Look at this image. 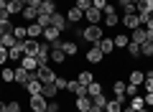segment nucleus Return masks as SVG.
<instances>
[{
  "mask_svg": "<svg viewBox=\"0 0 153 112\" xmlns=\"http://www.w3.org/2000/svg\"><path fill=\"white\" fill-rule=\"evenodd\" d=\"M79 36H82L87 43H92V46H94V43H100V41H102L105 31H102L100 26H92V23H87V28H82V33H79Z\"/></svg>",
  "mask_w": 153,
  "mask_h": 112,
  "instance_id": "f257e3e1",
  "label": "nucleus"
},
{
  "mask_svg": "<svg viewBox=\"0 0 153 112\" xmlns=\"http://www.w3.org/2000/svg\"><path fill=\"white\" fill-rule=\"evenodd\" d=\"M36 79L41 82V84H54V79H56V71L51 69L49 64H46V66H38V69H36Z\"/></svg>",
  "mask_w": 153,
  "mask_h": 112,
  "instance_id": "f03ea898",
  "label": "nucleus"
},
{
  "mask_svg": "<svg viewBox=\"0 0 153 112\" xmlns=\"http://www.w3.org/2000/svg\"><path fill=\"white\" fill-rule=\"evenodd\" d=\"M36 61H38V66H46L51 61V43H41V48L36 53Z\"/></svg>",
  "mask_w": 153,
  "mask_h": 112,
  "instance_id": "7ed1b4c3",
  "label": "nucleus"
},
{
  "mask_svg": "<svg viewBox=\"0 0 153 112\" xmlns=\"http://www.w3.org/2000/svg\"><path fill=\"white\" fill-rule=\"evenodd\" d=\"M51 26H54L56 31H61V33L69 31V21H66V16H64V13H59V10L51 16Z\"/></svg>",
  "mask_w": 153,
  "mask_h": 112,
  "instance_id": "20e7f679",
  "label": "nucleus"
},
{
  "mask_svg": "<svg viewBox=\"0 0 153 112\" xmlns=\"http://www.w3.org/2000/svg\"><path fill=\"white\" fill-rule=\"evenodd\" d=\"M28 105H31V110L33 112H46V97L44 94H31V99H28Z\"/></svg>",
  "mask_w": 153,
  "mask_h": 112,
  "instance_id": "39448f33",
  "label": "nucleus"
},
{
  "mask_svg": "<svg viewBox=\"0 0 153 112\" xmlns=\"http://www.w3.org/2000/svg\"><path fill=\"white\" fill-rule=\"evenodd\" d=\"M84 59H87V64H102L105 53H102V48H100L97 43H94V46H92V48L87 51V56H84Z\"/></svg>",
  "mask_w": 153,
  "mask_h": 112,
  "instance_id": "423d86ee",
  "label": "nucleus"
},
{
  "mask_svg": "<svg viewBox=\"0 0 153 112\" xmlns=\"http://www.w3.org/2000/svg\"><path fill=\"white\" fill-rule=\"evenodd\" d=\"M26 56V48H23V41H18L13 48H8V59L16 61V64H21V59Z\"/></svg>",
  "mask_w": 153,
  "mask_h": 112,
  "instance_id": "0eeeda50",
  "label": "nucleus"
},
{
  "mask_svg": "<svg viewBox=\"0 0 153 112\" xmlns=\"http://www.w3.org/2000/svg\"><path fill=\"white\" fill-rule=\"evenodd\" d=\"M66 92H69V94H74V97H89V94H87V87H84V84H79L76 79H71V82H69Z\"/></svg>",
  "mask_w": 153,
  "mask_h": 112,
  "instance_id": "6e6552de",
  "label": "nucleus"
},
{
  "mask_svg": "<svg viewBox=\"0 0 153 112\" xmlns=\"http://www.w3.org/2000/svg\"><path fill=\"white\" fill-rule=\"evenodd\" d=\"M84 18H87V23H92V26H100V21H102V10L92 5V8L84 10Z\"/></svg>",
  "mask_w": 153,
  "mask_h": 112,
  "instance_id": "1a4fd4ad",
  "label": "nucleus"
},
{
  "mask_svg": "<svg viewBox=\"0 0 153 112\" xmlns=\"http://www.w3.org/2000/svg\"><path fill=\"white\" fill-rule=\"evenodd\" d=\"M61 31H56L54 26H49V28H44V41L46 43H51V46H54V43H61Z\"/></svg>",
  "mask_w": 153,
  "mask_h": 112,
  "instance_id": "9d476101",
  "label": "nucleus"
},
{
  "mask_svg": "<svg viewBox=\"0 0 153 112\" xmlns=\"http://www.w3.org/2000/svg\"><path fill=\"white\" fill-rule=\"evenodd\" d=\"M23 48H26V56H36L38 48H41V41L38 38H26L23 41Z\"/></svg>",
  "mask_w": 153,
  "mask_h": 112,
  "instance_id": "9b49d317",
  "label": "nucleus"
},
{
  "mask_svg": "<svg viewBox=\"0 0 153 112\" xmlns=\"http://www.w3.org/2000/svg\"><path fill=\"white\" fill-rule=\"evenodd\" d=\"M130 41L138 43V46H140V43H146V41H148V31H146L143 26H138L135 31H130Z\"/></svg>",
  "mask_w": 153,
  "mask_h": 112,
  "instance_id": "f8f14e48",
  "label": "nucleus"
},
{
  "mask_svg": "<svg viewBox=\"0 0 153 112\" xmlns=\"http://www.w3.org/2000/svg\"><path fill=\"white\" fill-rule=\"evenodd\" d=\"M84 18V10H79L76 5H71L69 10H66V21H69V26H74V23H79Z\"/></svg>",
  "mask_w": 153,
  "mask_h": 112,
  "instance_id": "ddd939ff",
  "label": "nucleus"
},
{
  "mask_svg": "<svg viewBox=\"0 0 153 112\" xmlns=\"http://www.w3.org/2000/svg\"><path fill=\"white\" fill-rule=\"evenodd\" d=\"M28 79H33V74H31V71H26L21 64H18V66H16V84H23V87H26Z\"/></svg>",
  "mask_w": 153,
  "mask_h": 112,
  "instance_id": "4468645a",
  "label": "nucleus"
},
{
  "mask_svg": "<svg viewBox=\"0 0 153 112\" xmlns=\"http://www.w3.org/2000/svg\"><path fill=\"white\" fill-rule=\"evenodd\" d=\"M51 61H54V64H64L66 61V53L61 51V43H54V46H51Z\"/></svg>",
  "mask_w": 153,
  "mask_h": 112,
  "instance_id": "2eb2a0df",
  "label": "nucleus"
},
{
  "mask_svg": "<svg viewBox=\"0 0 153 112\" xmlns=\"http://www.w3.org/2000/svg\"><path fill=\"white\" fill-rule=\"evenodd\" d=\"M125 82H123V79H115L112 82V92H115V97H117V99H123V102H125L128 99V97H125Z\"/></svg>",
  "mask_w": 153,
  "mask_h": 112,
  "instance_id": "dca6fc26",
  "label": "nucleus"
},
{
  "mask_svg": "<svg viewBox=\"0 0 153 112\" xmlns=\"http://www.w3.org/2000/svg\"><path fill=\"white\" fill-rule=\"evenodd\" d=\"M21 66H23L26 71H31V74H36L38 61H36V56H23V59H21Z\"/></svg>",
  "mask_w": 153,
  "mask_h": 112,
  "instance_id": "f3484780",
  "label": "nucleus"
},
{
  "mask_svg": "<svg viewBox=\"0 0 153 112\" xmlns=\"http://www.w3.org/2000/svg\"><path fill=\"white\" fill-rule=\"evenodd\" d=\"M23 8V0H8V16H21Z\"/></svg>",
  "mask_w": 153,
  "mask_h": 112,
  "instance_id": "a211bd4d",
  "label": "nucleus"
},
{
  "mask_svg": "<svg viewBox=\"0 0 153 112\" xmlns=\"http://www.w3.org/2000/svg\"><path fill=\"white\" fill-rule=\"evenodd\" d=\"M38 13H41V16H54L56 13V0H44L41 8H38Z\"/></svg>",
  "mask_w": 153,
  "mask_h": 112,
  "instance_id": "6ab92c4d",
  "label": "nucleus"
},
{
  "mask_svg": "<svg viewBox=\"0 0 153 112\" xmlns=\"http://www.w3.org/2000/svg\"><path fill=\"white\" fill-rule=\"evenodd\" d=\"M26 89H28V94H41V92H44V84L36 79V74H33V79H28Z\"/></svg>",
  "mask_w": 153,
  "mask_h": 112,
  "instance_id": "aec40b11",
  "label": "nucleus"
},
{
  "mask_svg": "<svg viewBox=\"0 0 153 112\" xmlns=\"http://www.w3.org/2000/svg\"><path fill=\"white\" fill-rule=\"evenodd\" d=\"M74 107H76V112H87L89 107H92V97H76Z\"/></svg>",
  "mask_w": 153,
  "mask_h": 112,
  "instance_id": "412c9836",
  "label": "nucleus"
},
{
  "mask_svg": "<svg viewBox=\"0 0 153 112\" xmlns=\"http://www.w3.org/2000/svg\"><path fill=\"white\" fill-rule=\"evenodd\" d=\"M143 82H146V71H140V69L130 71V76H128V84H135V87H140Z\"/></svg>",
  "mask_w": 153,
  "mask_h": 112,
  "instance_id": "4be33fe9",
  "label": "nucleus"
},
{
  "mask_svg": "<svg viewBox=\"0 0 153 112\" xmlns=\"http://www.w3.org/2000/svg\"><path fill=\"white\" fill-rule=\"evenodd\" d=\"M123 26L130 28V31H135V28L140 26V18H138V13H133V16H123Z\"/></svg>",
  "mask_w": 153,
  "mask_h": 112,
  "instance_id": "5701e85b",
  "label": "nucleus"
},
{
  "mask_svg": "<svg viewBox=\"0 0 153 112\" xmlns=\"http://www.w3.org/2000/svg\"><path fill=\"white\" fill-rule=\"evenodd\" d=\"M61 51H64L66 56H76V51H79V43H76V41H61Z\"/></svg>",
  "mask_w": 153,
  "mask_h": 112,
  "instance_id": "b1692460",
  "label": "nucleus"
},
{
  "mask_svg": "<svg viewBox=\"0 0 153 112\" xmlns=\"http://www.w3.org/2000/svg\"><path fill=\"white\" fill-rule=\"evenodd\" d=\"M123 105H125L123 99L112 97V99H107V105H105V112H123Z\"/></svg>",
  "mask_w": 153,
  "mask_h": 112,
  "instance_id": "393cba45",
  "label": "nucleus"
},
{
  "mask_svg": "<svg viewBox=\"0 0 153 112\" xmlns=\"http://www.w3.org/2000/svg\"><path fill=\"white\" fill-rule=\"evenodd\" d=\"M97 46L102 48V53H105V56H107V53H112V51H115V41H112V38H107V36H102V41H100Z\"/></svg>",
  "mask_w": 153,
  "mask_h": 112,
  "instance_id": "a878e982",
  "label": "nucleus"
},
{
  "mask_svg": "<svg viewBox=\"0 0 153 112\" xmlns=\"http://www.w3.org/2000/svg\"><path fill=\"white\" fill-rule=\"evenodd\" d=\"M0 79L5 82V84L16 82V69H10V66H3V71H0Z\"/></svg>",
  "mask_w": 153,
  "mask_h": 112,
  "instance_id": "bb28decb",
  "label": "nucleus"
},
{
  "mask_svg": "<svg viewBox=\"0 0 153 112\" xmlns=\"http://www.w3.org/2000/svg\"><path fill=\"white\" fill-rule=\"evenodd\" d=\"M26 31H28V38H38V36H44V28L38 26V23H28Z\"/></svg>",
  "mask_w": 153,
  "mask_h": 112,
  "instance_id": "cd10ccee",
  "label": "nucleus"
},
{
  "mask_svg": "<svg viewBox=\"0 0 153 112\" xmlns=\"http://www.w3.org/2000/svg\"><path fill=\"white\" fill-rule=\"evenodd\" d=\"M76 82L84 84V87H89L94 82V74H92V71H79V74H76Z\"/></svg>",
  "mask_w": 153,
  "mask_h": 112,
  "instance_id": "c85d7f7f",
  "label": "nucleus"
},
{
  "mask_svg": "<svg viewBox=\"0 0 153 112\" xmlns=\"http://www.w3.org/2000/svg\"><path fill=\"white\" fill-rule=\"evenodd\" d=\"M112 41H115V48H128V43H130V36H128V33H117Z\"/></svg>",
  "mask_w": 153,
  "mask_h": 112,
  "instance_id": "c756f323",
  "label": "nucleus"
},
{
  "mask_svg": "<svg viewBox=\"0 0 153 112\" xmlns=\"http://www.w3.org/2000/svg\"><path fill=\"white\" fill-rule=\"evenodd\" d=\"M18 43V38L13 36V33H3V38H0V46H5V48H13Z\"/></svg>",
  "mask_w": 153,
  "mask_h": 112,
  "instance_id": "7c9ffc66",
  "label": "nucleus"
},
{
  "mask_svg": "<svg viewBox=\"0 0 153 112\" xmlns=\"http://www.w3.org/2000/svg\"><path fill=\"white\" fill-rule=\"evenodd\" d=\"M21 16L26 18L28 23H36V18H38V10H36V8H28V5H26V8H23V13H21Z\"/></svg>",
  "mask_w": 153,
  "mask_h": 112,
  "instance_id": "2f4dec72",
  "label": "nucleus"
},
{
  "mask_svg": "<svg viewBox=\"0 0 153 112\" xmlns=\"http://www.w3.org/2000/svg\"><path fill=\"white\" fill-rule=\"evenodd\" d=\"M13 36H16L18 41H26V38H28V31H26V26H16V23H13Z\"/></svg>",
  "mask_w": 153,
  "mask_h": 112,
  "instance_id": "473e14b6",
  "label": "nucleus"
},
{
  "mask_svg": "<svg viewBox=\"0 0 153 112\" xmlns=\"http://www.w3.org/2000/svg\"><path fill=\"white\" fill-rule=\"evenodd\" d=\"M140 56H146V59H153V41L140 43Z\"/></svg>",
  "mask_w": 153,
  "mask_h": 112,
  "instance_id": "72a5a7b5",
  "label": "nucleus"
},
{
  "mask_svg": "<svg viewBox=\"0 0 153 112\" xmlns=\"http://www.w3.org/2000/svg\"><path fill=\"white\" fill-rule=\"evenodd\" d=\"M143 107H146V99H143V97H138V94L130 97V110L138 112V110H143Z\"/></svg>",
  "mask_w": 153,
  "mask_h": 112,
  "instance_id": "f704fd0d",
  "label": "nucleus"
},
{
  "mask_svg": "<svg viewBox=\"0 0 153 112\" xmlns=\"http://www.w3.org/2000/svg\"><path fill=\"white\" fill-rule=\"evenodd\" d=\"M56 92H59V89H56V84H44V92H41V94H44L46 99H54Z\"/></svg>",
  "mask_w": 153,
  "mask_h": 112,
  "instance_id": "c9c22d12",
  "label": "nucleus"
},
{
  "mask_svg": "<svg viewBox=\"0 0 153 112\" xmlns=\"http://www.w3.org/2000/svg\"><path fill=\"white\" fill-rule=\"evenodd\" d=\"M153 10V0H138V13H151Z\"/></svg>",
  "mask_w": 153,
  "mask_h": 112,
  "instance_id": "e433bc0d",
  "label": "nucleus"
},
{
  "mask_svg": "<svg viewBox=\"0 0 153 112\" xmlns=\"http://www.w3.org/2000/svg\"><path fill=\"white\" fill-rule=\"evenodd\" d=\"M87 94H89V97H97V94H102V84H100V82H92V84L87 87Z\"/></svg>",
  "mask_w": 153,
  "mask_h": 112,
  "instance_id": "4c0bfd02",
  "label": "nucleus"
},
{
  "mask_svg": "<svg viewBox=\"0 0 153 112\" xmlns=\"http://www.w3.org/2000/svg\"><path fill=\"white\" fill-rule=\"evenodd\" d=\"M54 84H56V89H59V92H66V87H69V79H66V76H59V74H56Z\"/></svg>",
  "mask_w": 153,
  "mask_h": 112,
  "instance_id": "58836bf2",
  "label": "nucleus"
},
{
  "mask_svg": "<svg viewBox=\"0 0 153 112\" xmlns=\"http://www.w3.org/2000/svg\"><path fill=\"white\" fill-rule=\"evenodd\" d=\"M128 56H130V59H138V56H140V46H138V43H128Z\"/></svg>",
  "mask_w": 153,
  "mask_h": 112,
  "instance_id": "ea45409f",
  "label": "nucleus"
},
{
  "mask_svg": "<svg viewBox=\"0 0 153 112\" xmlns=\"http://www.w3.org/2000/svg\"><path fill=\"white\" fill-rule=\"evenodd\" d=\"M102 21H105V26L115 28V26H117V13H112V16H102Z\"/></svg>",
  "mask_w": 153,
  "mask_h": 112,
  "instance_id": "a19ab883",
  "label": "nucleus"
},
{
  "mask_svg": "<svg viewBox=\"0 0 153 112\" xmlns=\"http://www.w3.org/2000/svg\"><path fill=\"white\" fill-rule=\"evenodd\" d=\"M92 105H97V107H105V105H107V97H105V94H97V97H92Z\"/></svg>",
  "mask_w": 153,
  "mask_h": 112,
  "instance_id": "79ce46f5",
  "label": "nucleus"
},
{
  "mask_svg": "<svg viewBox=\"0 0 153 112\" xmlns=\"http://www.w3.org/2000/svg\"><path fill=\"white\" fill-rule=\"evenodd\" d=\"M8 61H10V59H8V48H5V46H0V66H5Z\"/></svg>",
  "mask_w": 153,
  "mask_h": 112,
  "instance_id": "37998d69",
  "label": "nucleus"
},
{
  "mask_svg": "<svg viewBox=\"0 0 153 112\" xmlns=\"http://www.w3.org/2000/svg\"><path fill=\"white\" fill-rule=\"evenodd\" d=\"M74 5L79 8V10H87V8H92V0H76Z\"/></svg>",
  "mask_w": 153,
  "mask_h": 112,
  "instance_id": "c03bdc74",
  "label": "nucleus"
},
{
  "mask_svg": "<svg viewBox=\"0 0 153 112\" xmlns=\"http://www.w3.org/2000/svg\"><path fill=\"white\" fill-rule=\"evenodd\" d=\"M59 110H61V105H59L56 99H51L49 105H46V112H59Z\"/></svg>",
  "mask_w": 153,
  "mask_h": 112,
  "instance_id": "a18cd8bd",
  "label": "nucleus"
},
{
  "mask_svg": "<svg viewBox=\"0 0 153 112\" xmlns=\"http://www.w3.org/2000/svg\"><path fill=\"white\" fill-rule=\"evenodd\" d=\"M41 3H44V0H23V5H28V8H41Z\"/></svg>",
  "mask_w": 153,
  "mask_h": 112,
  "instance_id": "49530a36",
  "label": "nucleus"
},
{
  "mask_svg": "<svg viewBox=\"0 0 153 112\" xmlns=\"http://www.w3.org/2000/svg\"><path fill=\"white\" fill-rule=\"evenodd\" d=\"M135 94H138V87L135 84H128L125 87V97H135Z\"/></svg>",
  "mask_w": 153,
  "mask_h": 112,
  "instance_id": "de8ad7c7",
  "label": "nucleus"
},
{
  "mask_svg": "<svg viewBox=\"0 0 153 112\" xmlns=\"http://www.w3.org/2000/svg\"><path fill=\"white\" fill-rule=\"evenodd\" d=\"M123 13L125 16H133V13H138V5H123Z\"/></svg>",
  "mask_w": 153,
  "mask_h": 112,
  "instance_id": "09e8293b",
  "label": "nucleus"
},
{
  "mask_svg": "<svg viewBox=\"0 0 153 112\" xmlns=\"http://www.w3.org/2000/svg\"><path fill=\"white\" fill-rule=\"evenodd\" d=\"M110 0H92V5L94 8H100V10H105V5H107Z\"/></svg>",
  "mask_w": 153,
  "mask_h": 112,
  "instance_id": "8fccbe9b",
  "label": "nucleus"
},
{
  "mask_svg": "<svg viewBox=\"0 0 153 112\" xmlns=\"http://www.w3.org/2000/svg\"><path fill=\"white\" fill-rule=\"evenodd\" d=\"M143 99H146V107H153V92H146Z\"/></svg>",
  "mask_w": 153,
  "mask_h": 112,
  "instance_id": "3c124183",
  "label": "nucleus"
},
{
  "mask_svg": "<svg viewBox=\"0 0 153 112\" xmlns=\"http://www.w3.org/2000/svg\"><path fill=\"white\" fill-rule=\"evenodd\" d=\"M8 112H21V105H18V102H10V105H8Z\"/></svg>",
  "mask_w": 153,
  "mask_h": 112,
  "instance_id": "603ef678",
  "label": "nucleus"
},
{
  "mask_svg": "<svg viewBox=\"0 0 153 112\" xmlns=\"http://www.w3.org/2000/svg\"><path fill=\"white\" fill-rule=\"evenodd\" d=\"M117 5H138V0H117Z\"/></svg>",
  "mask_w": 153,
  "mask_h": 112,
  "instance_id": "864d4df0",
  "label": "nucleus"
},
{
  "mask_svg": "<svg viewBox=\"0 0 153 112\" xmlns=\"http://www.w3.org/2000/svg\"><path fill=\"white\" fill-rule=\"evenodd\" d=\"M87 112H105V107H97V105H92V107H89Z\"/></svg>",
  "mask_w": 153,
  "mask_h": 112,
  "instance_id": "5fc2aeb1",
  "label": "nucleus"
},
{
  "mask_svg": "<svg viewBox=\"0 0 153 112\" xmlns=\"http://www.w3.org/2000/svg\"><path fill=\"white\" fill-rule=\"evenodd\" d=\"M0 112H8V105H5V102H0Z\"/></svg>",
  "mask_w": 153,
  "mask_h": 112,
  "instance_id": "6e6d98bb",
  "label": "nucleus"
},
{
  "mask_svg": "<svg viewBox=\"0 0 153 112\" xmlns=\"http://www.w3.org/2000/svg\"><path fill=\"white\" fill-rule=\"evenodd\" d=\"M123 112H135V110H130V107H123Z\"/></svg>",
  "mask_w": 153,
  "mask_h": 112,
  "instance_id": "4d7b16f0",
  "label": "nucleus"
},
{
  "mask_svg": "<svg viewBox=\"0 0 153 112\" xmlns=\"http://www.w3.org/2000/svg\"><path fill=\"white\" fill-rule=\"evenodd\" d=\"M0 18H5V13H0Z\"/></svg>",
  "mask_w": 153,
  "mask_h": 112,
  "instance_id": "13d9d810",
  "label": "nucleus"
},
{
  "mask_svg": "<svg viewBox=\"0 0 153 112\" xmlns=\"http://www.w3.org/2000/svg\"><path fill=\"white\" fill-rule=\"evenodd\" d=\"M151 18H153V10H151Z\"/></svg>",
  "mask_w": 153,
  "mask_h": 112,
  "instance_id": "bf43d9fd",
  "label": "nucleus"
},
{
  "mask_svg": "<svg viewBox=\"0 0 153 112\" xmlns=\"http://www.w3.org/2000/svg\"><path fill=\"white\" fill-rule=\"evenodd\" d=\"M0 92H3V87H0Z\"/></svg>",
  "mask_w": 153,
  "mask_h": 112,
  "instance_id": "052dcab7",
  "label": "nucleus"
},
{
  "mask_svg": "<svg viewBox=\"0 0 153 112\" xmlns=\"http://www.w3.org/2000/svg\"><path fill=\"white\" fill-rule=\"evenodd\" d=\"M0 38H3V33H0Z\"/></svg>",
  "mask_w": 153,
  "mask_h": 112,
  "instance_id": "680f3d73",
  "label": "nucleus"
}]
</instances>
